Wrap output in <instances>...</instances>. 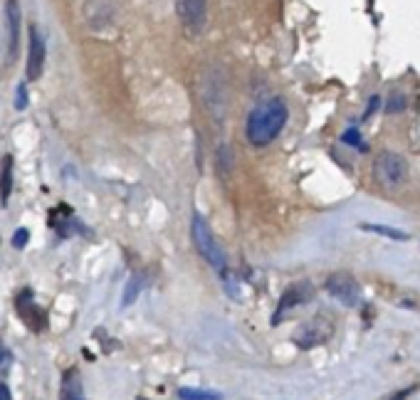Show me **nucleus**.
I'll return each instance as SVG.
<instances>
[{"instance_id": "obj_3", "label": "nucleus", "mask_w": 420, "mask_h": 400, "mask_svg": "<svg viewBox=\"0 0 420 400\" xmlns=\"http://www.w3.org/2000/svg\"><path fill=\"white\" fill-rule=\"evenodd\" d=\"M373 178L381 188H398L408 178V163L393 151H381L373 161Z\"/></svg>"}, {"instance_id": "obj_17", "label": "nucleus", "mask_w": 420, "mask_h": 400, "mask_svg": "<svg viewBox=\"0 0 420 400\" xmlns=\"http://www.w3.org/2000/svg\"><path fill=\"white\" fill-rule=\"evenodd\" d=\"M27 240H30V233H27L25 228H20L18 233H15V237H12V247H15V250H20V247L27 245Z\"/></svg>"}, {"instance_id": "obj_6", "label": "nucleus", "mask_w": 420, "mask_h": 400, "mask_svg": "<svg viewBox=\"0 0 420 400\" xmlns=\"http://www.w3.org/2000/svg\"><path fill=\"white\" fill-rule=\"evenodd\" d=\"M312 296H314V287L309 282H296L292 287H287V292H284L277 304V311L272 316V324H279L287 316V311H292L294 307H302V304L312 302Z\"/></svg>"}, {"instance_id": "obj_1", "label": "nucleus", "mask_w": 420, "mask_h": 400, "mask_svg": "<svg viewBox=\"0 0 420 400\" xmlns=\"http://www.w3.org/2000/svg\"><path fill=\"white\" fill-rule=\"evenodd\" d=\"M287 117H290V109H287V104L279 97H272L267 102H262L247 117V126H245L247 141L255 143V146H267L284 129Z\"/></svg>"}, {"instance_id": "obj_4", "label": "nucleus", "mask_w": 420, "mask_h": 400, "mask_svg": "<svg viewBox=\"0 0 420 400\" xmlns=\"http://www.w3.org/2000/svg\"><path fill=\"white\" fill-rule=\"evenodd\" d=\"M327 292L334 296V299H339L344 307H356L358 299H361V287L358 282L351 277V274H346V272H336L331 277L327 279Z\"/></svg>"}, {"instance_id": "obj_18", "label": "nucleus", "mask_w": 420, "mask_h": 400, "mask_svg": "<svg viewBox=\"0 0 420 400\" xmlns=\"http://www.w3.org/2000/svg\"><path fill=\"white\" fill-rule=\"evenodd\" d=\"M341 141H344V143H351V146H361V134H358L356 129H349V131H344Z\"/></svg>"}, {"instance_id": "obj_19", "label": "nucleus", "mask_w": 420, "mask_h": 400, "mask_svg": "<svg viewBox=\"0 0 420 400\" xmlns=\"http://www.w3.org/2000/svg\"><path fill=\"white\" fill-rule=\"evenodd\" d=\"M8 366H10V353L5 351V346L0 344V373H5Z\"/></svg>"}, {"instance_id": "obj_22", "label": "nucleus", "mask_w": 420, "mask_h": 400, "mask_svg": "<svg viewBox=\"0 0 420 400\" xmlns=\"http://www.w3.org/2000/svg\"><path fill=\"white\" fill-rule=\"evenodd\" d=\"M0 400H12L10 388H8L5 383H0Z\"/></svg>"}, {"instance_id": "obj_10", "label": "nucleus", "mask_w": 420, "mask_h": 400, "mask_svg": "<svg viewBox=\"0 0 420 400\" xmlns=\"http://www.w3.org/2000/svg\"><path fill=\"white\" fill-rule=\"evenodd\" d=\"M8 32H10V49H8V55H10V60H15L20 40V10L15 0H8Z\"/></svg>"}, {"instance_id": "obj_9", "label": "nucleus", "mask_w": 420, "mask_h": 400, "mask_svg": "<svg viewBox=\"0 0 420 400\" xmlns=\"http://www.w3.org/2000/svg\"><path fill=\"white\" fill-rule=\"evenodd\" d=\"M45 69V40L37 30V25H30V45H27V80H40Z\"/></svg>"}, {"instance_id": "obj_15", "label": "nucleus", "mask_w": 420, "mask_h": 400, "mask_svg": "<svg viewBox=\"0 0 420 400\" xmlns=\"http://www.w3.org/2000/svg\"><path fill=\"white\" fill-rule=\"evenodd\" d=\"M180 400H222L220 393L215 390H198V388H178Z\"/></svg>"}, {"instance_id": "obj_21", "label": "nucleus", "mask_w": 420, "mask_h": 400, "mask_svg": "<svg viewBox=\"0 0 420 400\" xmlns=\"http://www.w3.org/2000/svg\"><path fill=\"white\" fill-rule=\"evenodd\" d=\"M378 104H381V99H378V97H371V104H369V106H366V114H364V117H366V119H369V117H371V114H373V111H376V109H378Z\"/></svg>"}, {"instance_id": "obj_23", "label": "nucleus", "mask_w": 420, "mask_h": 400, "mask_svg": "<svg viewBox=\"0 0 420 400\" xmlns=\"http://www.w3.org/2000/svg\"><path fill=\"white\" fill-rule=\"evenodd\" d=\"M410 393H413V388H408V390H401V393L395 395V398H390V400H406V398H408V395H410Z\"/></svg>"}, {"instance_id": "obj_16", "label": "nucleus", "mask_w": 420, "mask_h": 400, "mask_svg": "<svg viewBox=\"0 0 420 400\" xmlns=\"http://www.w3.org/2000/svg\"><path fill=\"white\" fill-rule=\"evenodd\" d=\"M406 106H408V97L401 92L388 97V102H386V111H388V114H398V111H403Z\"/></svg>"}, {"instance_id": "obj_7", "label": "nucleus", "mask_w": 420, "mask_h": 400, "mask_svg": "<svg viewBox=\"0 0 420 400\" xmlns=\"http://www.w3.org/2000/svg\"><path fill=\"white\" fill-rule=\"evenodd\" d=\"M18 314L20 319H23V324L30 331L40 333L45 327H47V316H45V309L43 307H37L35 299H32V292L30 290H25L20 292L18 296Z\"/></svg>"}, {"instance_id": "obj_8", "label": "nucleus", "mask_w": 420, "mask_h": 400, "mask_svg": "<svg viewBox=\"0 0 420 400\" xmlns=\"http://www.w3.org/2000/svg\"><path fill=\"white\" fill-rule=\"evenodd\" d=\"M331 336V324H329L324 316H316L309 324H304L294 336V344L299 349H314V346L324 344V341Z\"/></svg>"}, {"instance_id": "obj_13", "label": "nucleus", "mask_w": 420, "mask_h": 400, "mask_svg": "<svg viewBox=\"0 0 420 400\" xmlns=\"http://www.w3.org/2000/svg\"><path fill=\"white\" fill-rule=\"evenodd\" d=\"M143 284H146V274H141V272H136L134 277L129 279V284H126V290H124V299H121V307H131V304L139 299V294H141Z\"/></svg>"}, {"instance_id": "obj_20", "label": "nucleus", "mask_w": 420, "mask_h": 400, "mask_svg": "<svg viewBox=\"0 0 420 400\" xmlns=\"http://www.w3.org/2000/svg\"><path fill=\"white\" fill-rule=\"evenodd\" d=\"M15 106H18V109H25V106H27V92H25L23 84L18 86V102H15Z\"/></svg>"}, {"instance_id": "obj_2", "label": "nucleus", "mask_w": 420, "mask_h": 400, "mask_svg": "<svg viewBox=\"0 0 420 400\" xmlns=\"http://www.w3.org/2000/svg\"><path fill=\"white\" fill-rule=\"evenodd\" d=\"M191 233H193V242H196V250L200 252V257H203L213 270H218V272L225 270V265H228L225 252H222V247L218 245L215 235H213V230L208 228V222H205L200 215L193 217Z\"/></svg>"}, {"instance_id": "obj_14", "label": "nucleus", "mask_w": 420, "mask_h": 400, "mask_svg": "<svg viewBox=\"0 0 420 400\" xmlns=\"http://www.w3.org/2000/svg\"><path fill=\"white\" fill-rule=\"evenodd\" d=\"M361 230H366V233H378L381 237H390V240H410V235H406L403 230L386 228V225H369V222H364Z\"/></svg>"}, {"instance_id": "obj_5", "label": "nucleus", "mask_w": 420, "mask_h": 400, "mask_svg": "<svg viewBox=\"0 0 420 400\" xmlns=\"http://www.w3.org/2000/svg\"><path fill=\"white\" fill-rule=\"evenodd\" d=\"M176 12L188 35H198L205 27V18H208L205 0H176Z\"/></svg>"}, {"instance_id": "obj_11", "label": "nucleus", "mask_w": 420, "mask_h": 400, "mask_svg": "<svg viewBox=\"0 0 420 400\" xmlns=\"http://www.w3.org/2000/svg\"><path fill=\"white\" fill-rule=\"evenodd\" d=\"M12 191V156L5 154L0 161V203L5 205Z\"/></svg>"}, {"instance_id": "obj_24", "label": "nucleus", "mask_w": 420, "mask_h": 400, "mask_svg": "<svg viewBox=\"0 0 420 400\" xmlns=\"http://www.w3.org/2000/svg\"><path fill=\"white\" fill-rule=\"evenodd\" d=\"M136 400H148V398H136Z\"/></svg>"}, {"instance_id": "obj_12", "label": "nucleus", "mask_w": 420, "mask_h": 400, "mask_svg": "<svg viewBox=\"0 0 420 400\" xmlns=\"http://www.w3.org/2000/svg\"><path fill=\"white\" fill-rule=\"evenodd\" d=\"M60 400H84V395H82V381L77 376V370H69L67 376H65Z\"/></svg>"}]
</instances>
